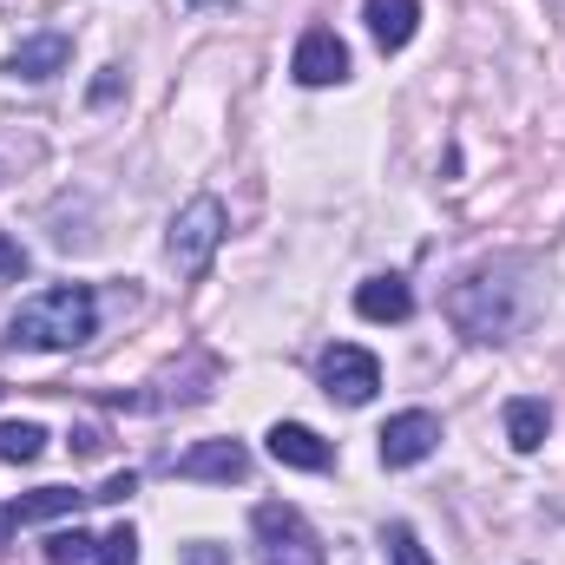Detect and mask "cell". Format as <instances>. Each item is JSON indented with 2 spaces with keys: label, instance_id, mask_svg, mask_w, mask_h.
<instances>
[{
  "label": "cell",
  "instance_id": "obj_1",
  "mask_svg": "<svg viewBox=\"0 0 565 565\" xmlns=\"http://www.w3.org/2000/svg\"><path fill=\"white\" fill-rule=\"evenodd\" d=\"M533 309H540V264L526 250H500L447 289V322L467 342H513L533 322Z\"/></svg>",
  "mask_w": 565,
  "mask_h": 565
},
{
  "label": "cell",
  "instance_id": "obj_2",
  "mask_svg": "<svg viewBox=\"0 0 565 565\" xmlns=\"http://www.w3.org/2000/svg\"><path fill=\"white\" fill-rule=\"evenodd\" d=\"M99 329V296L93 282H53L33 289L13 316H7V349H79Z\"/></svg>",
  "mask_w": 565,
  "mask_h": 565
},
{
  "label": "cell",
  "instance_id": "obj_3",
  "mask_svg": "<svg viewBox=\"0 0 565 565\" xmlns=\"http://www.w3.org/2000/svg\"><path fill=\"white\" fill-rule=\"evenodd\" d=\"M224 231H231V211H224L211 191H198L191 204H178V217H171V231H164L171 270H178V277H204L211 257H217V244H224Z\"/></svg>",
  "mask_w": 565,
  "mask_h": 565
},
{
  "label": "cell",
  "instance_id": "obj_4",
  "mask_svg": "<svg viewBox=\"0 0 565 565\" xmlns=\"http://www.w3.org/2000/svg\"><path fill=\"white\" fill-rule=\"evenodd\" d=\"M211 388H217V355L184 349V362H178V369H164V375H151V382H145V395H126V408H139V415L198 408V402H211Z\"/></svg>",
  "mask_w": 565,
  "mask_h": 565
},
{
  "label": "cell",
  "instance_id": "obj_5",
  "mask_svg": "<svg viewBox=\"0 0 565 565\" xmlns=\"http://www.w3.org/2000/svg\"><path fill=\"white\" fill-rule=\"evenodd\" d=\"M316 375H322V395L342 402V408H369L375 388H382V362L362 342H329L322 362H316Z\"/></svg>",
  "mask_w": 565,
  "mask_h": 565
},
{
  "label": "cell",
  "instance_id": "obj_6",
  "mask_svg": "<svg viewBox=\"0 0 565 565\" xmlns=\"http://www.w3.org/2000/svg\"><path fill=\"white\" fill-rule=\"evenodd\" d=\"M250 526H257V540H264V565H329L322 559V540L309 533V520L296 513V507H257L250 513Z\"/></svg>",
  "mask_w": 565,
  "mask_h": 565
},
{
  "label": "cell",
  "instance_id": "obj_7",
  "mask_svg": "<svg viewBox=\"0 0 565 565\" xmlns=\"http://www.w3.org/2000/svg\"><path fill=\"white\" fill-rule=\"evenodd\" d=\"M382 440V467H422L427 454L440 447V415H427V408H402V415H388V427L375 434Z\"/></svg>",
  "mask_w": 565,
  "mask_h": 565
},
{
  "label": "cell",
  "instance_id": "obj_8",
  "mask_svg": "<svg viewBox=\"0 0 565 565\" xmlns=\"http://www.w3.org/2000/svg\"><path fill=\"white\" fill-rule=\"evenodd\" d=\"M164 473H178V480H217V487H231V480H244V473H250V447H244V440H198V447L171 454V460H164Z\"/></svg>",
  "mask_w": 565,
  "mask_h": 565
},
{
  "label": "cell",
  "instance_id": "obj_9",
  "mask_svg": "<svg viewBox=\"0 0 565 565\" xmlns=\"http://www.w3.org/2000/svg\"><path fill=\"white\" fill-rule=\"evenodd\" d=\"M289 73H296V86H342L349 79V46L335 40V26H309L289 53Z\"/></svg>",
  "mask_w": 565,
  "mask_h": 565
},
{
  "label": "cell",
  "instance_id": "obj_10",
  "mask_svg": "<svg viewBox=\"0 0 565 565\" xmlns=\"http://www.w3.org/2000/svg\"><path fill=\"white\" fill-rule=\"evenodd\" d=\"M86 500H93V493H79V487H40V493H26V500H7V507H0V546H7V533H20V526L79 513Z\"/></svg>",
  "mask_w": 565,
  "mask_h": 565
},
{
  "label": "cell",
  "instance_id": "obj_11",
  "mask_svg": "<svg viewBox=\"0 0 565 565\" xmlns=\"http://www.w3.org/2000/svg\"><path fill=\"white\" fill-rule=\"evenodd\" d=\"M66 60H73V40H66V33H26V40L7 53V73L26 79V86H40V79L66 73Z\"/></svg>",
  "mask_w": 565,
  "mask_h": 565
},
{
  "label": "cell",
  "instance_id": "obj_12",
  "mask_svg": "<svg viewBox=\"0 0 565 565\" xmlns=\"http://www.w3.org/2000/svg\"><path fill=\"white\" fill-rule=\"evenodd\" d=\"M270 460H277V467H296V473H322V467L335 460V447H329L316 427L277 422V427H270Z\"/></svg>",
  "mask_w": 565,
  "mask_h": 565
},
{
  "label": "cell",
  "instance_id": "obj_13",
  "mask_svg": "<svg viewBox=\"0 0 565 565\" xmlns=\"http://www.w3.org/2000/svg\"><path fill=\"white\" fill-rule=\"evenodd\" d=\"M355 316L362 322H408L415 316V289H408V277H369L355 282Z\"/></svg>",
  "mask_w": 565,
  "mask_h": 565
},
{
  "label": "cell",
  "instance_id": "obj_14",
  "mask_svg": "<svg viewBox=\"0 0 565 565\" xmlns=\"http://www.w3.org/2000/svg\"><path fill=\"white\" fill-rule=\"evenodd\" d=\"M362 20H369L382 53H402L422 33V0H362Z\"/></svg>",
  "mask_w": 565,
  "mask_h": 565
},
{
  "label": "cell",
  "instance_id": "obj_15",
  "mask_svg": "<svg viewBox=\"0 0 565 565\" xmlns=\"http://www.w3.org/2000/svg\"><path fill=\"white\" fill-rule=\"evenodd\" d=\"M500 422H507L513 454H540V447H546V434H553V408H546L540 395H513V402L500 408Z\"/></svg>",
  "mask_w": 565,
  "mask_h": 565
},
{
  "label": "cell",
  "instance_id": "obj_16",
  "mask_svg": "<svg viewBox=\"0 0 565 565\" xmlns=\"http://www.w3.org/2000/svg\"><path fill=\"white\" fill-rule=\"evenodd\" d=\"M46 454V427H33V422H0V460H40Z\"/></svg>",
  "mask_w": 565,
  "mask_h": 565
},
{
  "label": "cell",
  "instance_id": "obj_17",
  "mask_svg": "<svg viewBox=\"0 0 565 565\" xmlns=\"http://www.w3.org/2000/svg\"><path fill=\"white\" fill-rule=\"evenodd\" d=\"M46 559L53 565H93L99 559V540L79 533V526H73V533H46Z\"/></svg>",
  "mask_w": 565,
  "mask_h": 565
},
{
  "label": "cell",
  "instance_id": "obj_18",
  "mask_svg": "<svg viewBox=\"0 0 565 565\" xmlns=\"http://www.w3.org/2000/svg\"><path fill=\"white\" fill-rule=\"evenodd\" d=\"M382 546H388V565H434V559H427V546L415 540V526H408V520H395V526L382 533Z\"/></svg>",
  "mask_w": 565,
  "mask_h": 565
},
{
  "label": "cell",
  "instance_id": "obj_19",
  "mask_svg": "<svg viewBox=\"0 0 565 565\" xmlns=\"http://www.w3.org/2000/svg\"><path fill=\"white\" fill-rule=\"evenodd\" d=\"M99 565H139V533L132 526H113L99 540Z\"/></svg>",
  "mask_w": 565,
  "mask_h": 565
},
{
  "label": "cell",
  "instance_id": "obj_20",
  "mask_svg": "<svg viewBox=\"0 0 565 565\" xmlns=\"http://www.w3.org/2000/svg\"><path fill=\"white\" fill-rule=\"evenodd\" d=\"M119 93H126V66H106V73L93 79V106H113Z\"/></svg>",
  "mask_w": 565,
  "mask_h": 565
},
{
  "label": "cell",
  "instance_id": "obj_21",
  "mask_svg": "<svg viewBox=\"0 0 565 565\" xmlns=\"http://www.w3.org/2000/svg\"><path fill=\"white\" fill-rule=\"evenodd\" d=\"M184 565H231V546H217V540H191V546H184Z\"/></svg>",
  "mask_w": 565,
  "mask_h": 565
},
{
  "label": "cell",
  "instance_id": "obj_22",
  "mask_svg": "<svg viewBox=\"0 0 565 565\" xmlns=\"http://www.w3.org/2000/svg\"><path fill=\"white\" fill-rule=\"evenodd\" d=\"M0 277H7V282H20V277H26V250H20L13 237H0Z\"/></svg>",
  "mask_w": 565,
  "mask_h": 565
},
{
  "label": "cell",
  "instance_id": "obj_23",
  "mask_svg": "<svg viewBox=\"0 0 565 565\" xmlns=\"http://www.w3.org/2000/svg\"><path fill=\"white\" fill-rule=\"evenodd\" d=\"M132 493H139V480H132V473H113V480H106L93 500H132Z\"/></svg>",
  "mask_w": 565,
  "mask_h": 565
},
{
  "label": "cell",
  "instance_id": "obj_24",
  "mask_svg": "<svg viewBox=\"0 0 565 565\" xmlns=\"http://www.w3.org/2000/svg\"><path fill=\"white\" fill-rule=\"evenodd\" d=\"M191 7H204V0H191Z\"/></svg>",
  "mask_w": 565,
  "mask_h": 565
}]
</instances>
